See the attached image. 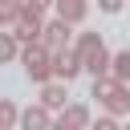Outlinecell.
Here are the masks:
<instances>
[{"label":"cell","instance_id":"obj_1","mask_svg":"<svg viewBox=\"0 0 130 130\" xmlns=\"http://www.w3.org/2000/svg\"><path fill=\"white\" fill-rule=\"evenodd\" d=\"M89 98H98V106H102V110H110V114H118V118H126V114H130V81H122V77H114V73L93 77Z\"/></svg>","mask_w":130,"mask_h":130},{"label":"cell","instance_id":"obj_2","mask_svg":"<svg viewBox=\"0 0 130 130\" xmlns=\"http://www.w3.org/2000/svg\"><path fill=\"white\" fill-rule=\"evenodd\" d=\"M77 53H81V61H85V73L89 77H106L110 69H114V53L106 49V41H102V32H77Z\"/></svg>","mask_w":130,"mask_h":130},{"label":"cell","instance_id":"obj_3","mask_svg":"<svg viewBox=\"0 0 130 130\" xmlns=\"http://www.w3.org/2000/svg\"><path fill=\"white\" fill-rule=\"evenodd\" d=\"M20 69H24V77H28L32 85L53 81V77H57V73H53V49H49L45 41L24 45V53H20Z\"/></svg>","mask_w":130,"mask_h":130},{"label":"cell","instance_id":"obj_4","mask_svg":"<svg viewBox=\"0 0 130 130\" xmlns=\"http://www.w3.org/2000/svg\"><path fill=\"white\" fill-rule=\"evenodd\" d=\"M53 73H57L61 81H69V85L85 73V61H81L77 45H65V49H57V53H53Z\"/></svg>","mask_w":130,"mask_h":130},{"label":"cell","instance_id":"obj_5","mask_svg":"<svg viewBox=\"0 0 130 130\" xmlns=\"http://www.w3.org/2000/svg\"><path fill=\"white\" fill-rule=\"evenodd\" d=\"M73 20H65V16H53V20H45V32H41V41L57 53V49H65V45H73L77 37H73Z\"/></svg>","mask_w":130,"mask_h":130},{"label":"cell","instance_id":"obj_6","mask_svg":"<svg viewBox=\"0 0 130 130\" xmlns=\"http://www.w3.org/2000/svg\"><path fill=\"white\" fill-rule=\"evenodd\" d=\"M41 102H45L53 114H61V110L69 106V81H61V77L45 81V85H41Z\"/></svg>","mask_w":130,"mask_h":130},{"label":"cell","instance_id":"obj_7","mask_svg":"<svg viewBox=\"0 0 130 130\" xmlns=\"http://www.w3.org/2000/svg\"><path fill=\"white\" fill-rule=\"evenodd\" d=\"M57 126H61V130H81V126H89V106H85V102H69V106L57 114Z\"/></svg>","mask_w":130,"mask_h":130},{"label":"cell","instance_id":"obj_8","mask_svg":"<svg viewBox=\"0 0 130 130\" xmlns=\"http://www.w3.org/2000/svg\"><path fill=\"white\" fill-rule=\"evenodd\" d=\"M53 8H57V16H65V20H73V24H81V20L89 16V0H57Z\"/></svg>","mask_w":130,"mask_h":130},{"label":"cell","instance_id":"obj_9","mask_svg":"<svg viewBox=\"0 0 130 130\" xmlns=\"http://www.w3.org/2000/svg\"><path fill=\"white\" fill-rule=\"evenodd\" d=\"M20 12H24V0H8V4H0V28H16Z\"/></svg>","mask_w":130,"mask_h":130},{"label":"cell","instance_id":"obj_10","mask_svg":"<svg viewBox=\"0 0 130 130\" xmlns=\"http://www.w3.org/2000/svg\"><path fill=\"white\" fill-rule=\"evenodd\" d=\"M0 126H4V130H16V126H20V106H16L12 98L0 102Z\"/></svg>","mask_w":130,"mask_h":130},{"label":"cell","instance_id":"obj_11","mask_svg":"<svg viewBox=\"0 0 130 130\" xmlns=\"http://www.w3.org/2000/svg\"><path fill=\"white\" fill-rule=\"evenodd\" d=\"M114 77H122V81H130V49H118L114 53V69H110Z\"/></svg>","mask_w":130,"mask_h":130},{"label":"cell","instance_id":"obj_12","mask_svg":"<svg viewBox=\"0 0 130 130\" xmlns=\"http://www.w3.org/2000/svg\"><path fill=\"white\" fill-rule=\"evenodd\" d=\"M126 8V0H98V12H106V16H118Z\"/></svg>","mask_w":130,"mask_h":130},{"label":"cell","instance_id":"obj_13","mask_svg":"<svg viewBox=\"0 0 130 130\" xmlns=\"http://www.w3.org/2000/svg\"><path fill=\"white\" fill-rule=\"evenodd\" d=\"M118 122H122V118H118V114H110V110H106V114H102V118H98V130H118Z\"/></svg>","mask_w":130,"mask_h":130},{"label":"cell","instance_id":"obj_14","mask_svg":"<svg viewBox=\"0 0 130 130\" xmlns=\"http://www.w3.org/2000/svg\"><path fill=\"white\" fill-rule=\"evenodd\" d=\"M32 4H41V8H53V4H57V0H32Z\"/></svg>","mask_w":130,"mask_h":130},{"label":"cell","instance_id":"obj_15","mask_svg":"<svg viewBox=\"0 0 130 130\" xmlns=\"http://www.w3.org/2000/svg\"><path fill=\"white\" fill-rule=\"evenodd\" d=\"M0 4H8V0H0Z\"/></svg>","mask_w":130,"mask_h":130}]
</instances>
